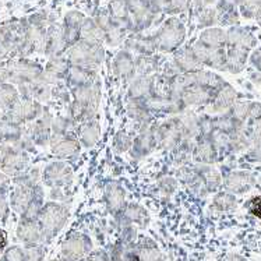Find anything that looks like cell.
Returning <instances> with one entry per match:
<instances>
[{
	"instance_id": "74e56055",
	"label": "cell",
	"mask_w": 261,
	"mask_h": 261,
	"mask_svg": "<svg viewBox=\"0 0 261 261\" xmlns=\"http://www.w3.org/2000/svg\"><path fill=\"white\" fill-rule=\"evenodd\" d=\"M149 6L155 16L164 17L172 14V0H149Z\"/></svg>"
},
{
	"instance_id": "4fadbf2b",
	"label": "cell",
	"mask_w": 261,
	"mask_h": 261,
	"mask_svg": "<svg viewBox=\"0 0 261 261\" xmlns=\"http://www.w3.org/2000/svg\"><path fill=\"white\" fill-rule=\"evenodd\" d=\"M91 250V240L86 234L75 233L71 234L69 239L64 242L63 253L70 260H77L87 256Z\"/></svg>"
},
{
	"instance_id": "ffe728a7",
	"label": "cell",
	"mask_w": 261,
	"mask_h": 261,
	"mask_svg": "<svg viewBox=\"0 0 261 261\" xmlns=\"http://www.w3.org/2000/svg\"><path fill=\"white\" fill-rule=\"evenodd\" d=\"M198 41L210 48H226V30L222 27H210L201 30Z\"/></svg>"
},
{
	"instance_id": "44dd1931",
	"label": "cell",
	"mask_w": 261,
	"mask_h": 261,
	"mask_svg": "<svg viewBox=\"0 0 261 261\" xmlns=\"http://www.w3.org/2000/svg\"><path fill=\"white\" fill-rule=\"evenodd\" d=\"M250 52L240 48H226V71L230 73H240L245 69L246 63L249 60Z\"/></svg>"
},
{
	"instance_id": "836d02e7",
	"label": "cell",
	"mask_w": 261,
	"mask_h": 261,
	"mask_svg": "<svg viewBox=\"0 0 261 261\" xmlns=\"http://www.w3.org/2000/svg\"><path fill=\"white\" fill-rule=\"evenodd\" d=\"M124 218L127 219L128 222H136L139 225H145L148 221V215L145 213V210L139 205H128L124 208Z\"/></svg>"
},
{
	"instance_id": "4316f807",
	"label": "cell",
	"mask_w": 261,
	"mask_h": 261,
	"mask_svg": "<svg viewBox=\"0 0 261 261\" xmlns=\"http://www.w3.org/2000/svg\"><path fill=\"white\" fill-rule=\"evenodd\" d=\"M46 179L50 185L56 186H63L66 183L71 180V171L63 164H56V165L49 166L46 171Z\"/></svg>"
},
{
	"instance_id": "603a6c76",
	"label": "cell",
	"mask_w": 261,
	"mask_h": 261,
	"mask_svg": "<svg viewBox=\"0 0 261 261\" xmlns=\"http://www.w3.org/2000/svg\"><path fill=\"white\" fill-rule=\"evenodd\" d=\"M193 155H194L196 161L201 162V164H213L214 161L217 160L218 152L211 143L210 137L204 136L196 144V147L193 148Z\"/></svg>"
},
{
	"instance_id": "484cf974",
	"label": "cell",
	"mask_w": 261,
	"mask_h": 261,
	"mask_svg": "<svg viewBox=\"0 0 261 261\" xmlns=\"http://www.w3.org/2000/svg\"><path fill=\"white\" fill-rule=\"evenodd\" d=\"M46 49L54 55H58L66 50V49H69L67 48V43H66V39H64V32L62 25H54L48 31Z\"/></svg>"
},
{
	"instance_id": "ac0fdd59",
	"label": "cell",
	"mask_w": 261,
	"mask_h": 261,
	"mask_svg": "<svg viewBox=\"0 0 261 261\" xmlns=\"http://www.w3.org/2000/svg\"><path fill=\"white\" fill-rule=\"evenodd\" d=\"M236 91L225 83L224 86L218 88L214 94L213 101H211V105H213V109L215 112H224V111H228L234 105V101H236Z\"/></svg>"
},
{
	"instance_id": "681fc988",
	"label": "cell",
	"mask_w": 261,
	"mask_h": 261,
	"mask_svg": "<svg viewBox=\"0 0 261 261\" xmlns=\"http://www.w3.org/2000/svg\"><path fill=\"white\" fill-rule=\"evenodd\" d=\"M225 261H243V260H242V258L238 256H229Z\"/></svg>"
},
{
	"instance_id": "9a60e30c",
	"label": "cell",
	"mask_w": 261,
	"mask_h": 261,
	"mask_svg": "<svg viewBox=\"0 0 261 261\" xmlns=\"http://www.w3.org/2000/svg\"><path fill=\"white\" fill-rule=\"evenodd\" d=\"M154 95V77L152 75H139L128 88L130 99L147 101Z\"/></svg>"
},
{
	"instance_id": "e575fe53",
	"label": "cell",
	"mask_w": 261,
	"mask_h": 261,
	"mask_svg": "<svg viewBox=\"0 0 261 261\" xmlns=\"http://www.w3.org/2000/svg\"><path fill=\"white\" fill-rule=\"evenodd\" d=\"M250 105L251 102H238L230 108L229 115L239 124H243L249 120V116H250Z\"/></svg>"
},
{
	"instance_id": "8fae6325",
	"label": "cell",
	"mask_w": 261,
	"mask_h": 261,
	"mask_svg": "<svg viewBox=\"0 0 261 261\" xmlns=\"http://www.w3.org/2000/svg\"><path fill=\"white\" fill-rule=\"evenodd\" d=\"M84 20H86L84 13L79 10H71L64 16L62 27H63L64 39L67 43V48H71L73 45L80 41L81 25H83Z\"/></svg>"
},
{
	"instance_id": "7a4b0ae2",
	"label": "cell",
	"mask_w": 261,
	"mask_h": 261,
	"mask_svg": "<svg viewBox=\"0 0 261 261\" xmlns=\"http://www.w3.org/2000/svg\"><path fill=\"white\" fill-rule=\"evenodd\" d=\"M67 60L71 66H79V67L96 71V69L105 60V48H103V45L79 41L71 48H69Z\"/></svg>"
},
{
	"instance_id": "7c38bea8",
	"label": "cell",
	"mask_w": 261,
	"mask_h": 261,
	"mask_svg": "<svg viewBox=\"0 0 261 261\" xmlns=\"http://www.w3.org/2000/svg\"><path fill=\"white\" fill-rule=\"evenodd\" d=\"M112 71L120 80H127L136 74V58L127 49L116 52L112 59Z\"/></svg>"
},
{
	"instance_id": "7402d4cb",
	"label": "cell",
	"mask_w": 261,
	"mask_h": 261,
	"mask_svg": "<svg viewBox=\"0 0 261 261\" xmlns=\"http://www.w3.org/2000/svg\"><path fill=\"white\" fill-rule=\"evenodd\" d=\"M67 75H69L70 84L74 87V88L90 86L92 83L98 81L95 70H88L84 69V67H79V66H70Z\"/></svg>"
},
{
	"instance_id": "d4e9b609",
	"label": "cell",
	"mask_w": 261,
	"mask_h": 261,
	"mask_svg": "<svg viewBox=\"0 0 261 261\" xmlns=\"http://www.w3.org/2000/svg\"><path fill=\"white\" fill-rule=\"evenodd\" d=\"M158 145L156 141V128H151L147 130L144 133L137 137V140L134 141L133 144V152L136 156H144L148 152H151V149H154Z\"/></svg>"
},
{
	"instance_id": "ab89813d",
	"label": "cell",
	"mask_w": 261,
	"mask_h": 261,
	"mask_svg": "<svg viewBox=\"0 0 261 261\" xmlns=\"http://www.w3.org/2000/svg\"><path fill=\"white\" fill-rule=\"evenodd\" d=\"M214 204L219 210H232L236 207V198L229 193H219L218 196L214 198Z\"/></svg>"
},
{
	"instance_id": "5bb4252c",
	"label": "cell",
	"mask_w": 261,
	"mask_h": 261,
	"mask_svg": "<svg viewBox=\"0 0 261 261\" xmlns=\"http://www.w3.org/2000/svg\"><path fill=\"white\" fill-rule=\"evenodd\" d=\"M107 9L111 17H112L113 21L123 25L130 34H133V20H132L130 11H128L127 5H126L124 0H109Z\"/></svg>"
},
{
	"instance_id": "d6986e66",
	"label": "cell",
	"mask_w": 261,
	"mask_h": 261,
	"mask_svg": "<svg viewBox=\"0 0 261 261\" xmlns=\"http://www.w3.org/2000/svg\"><path fill=\"white\" fill-rule=\"evenodd\" d=\"M105 197H107L108 207L113 214L124 211V207H126L124 190L119 183H116V181L108 183L107 189H105Z\"/></svg>"
},
{
	"instance_id": "f35d334b",
	"label": "cell",
	"mask_w": 261,
	"mask_h": 261,
	"mask_svg": "<svg viewBox=\"0 0 261 261\" xmlns=\"http://www.w3.org/2000/svg\"><path fill=\"white\" fill-rule=\"evenodd\" d=\"M261 5V0H242V3L239 6L240 17L245 18H254L256 11L258 10V7Z\"/></svg>"
},
{
	"instance_id": "f546056e",
	"label": "cell",
	"mask_w": 261,
	"mask_h": 261,
	"mask_svg": "<svg viewBox=\"0 0 261 261\" xmlns=\"http://www.w3.org/2000/svg\"><path fill=\"white\" fill-rule=\"evenodd\" d=\"M130 35V32L126 30V28L120 25V24H116L113 21V25L107 32H105V43L108 46H119V45H123L124 41L127 39V37Z\"/></svg>"
},
{
	"instance_id": "ba28073f",
	"label": "cell",
	"mask_w": 261,
	"mask_h": 261,
	"mask_svg": "<svg viewBox=\"0 0 261 261\" xmlns=\"http://www.w3.org/2000/svg\"><path fill=\"white\" fill-rule=\"evenodd\" d=\"M214 94H215V91L208 90L205 87L198 86V84H190L180 94L179 103L181 105V108L211 103Z\"/></svg>"
},
{
	"instance_id": "5b68a950",
	"label": "cell",
	"mask_w": 261,
	"mask_h": 261,
	"mask_svg": "<svg viewBox=\"0 0 261 261\" xmlns=\"http://www.w3.org/2000/svg\"><path fill=\"white\" fill-rule=\"evenodd\" d=\"M155 128H156V141L161 148H175L176 145L180 144L181 137L185 136L179 119L169 120V122L161 124L160 127Z\"/></svg>"
},
{
	"instance_id": "ee69618b",
	"label": "cell",
	"mask_w": 261,
	"mask_h": 261,
	"mask_svg": "<svg viewBox=\"0 0 261 261\" xmlns=\"http://www.w3.org/2000/svg\"><path fill=\"white\" fill-rule=\"evenodd\" d=\"M250 207V211L253 213V215H256L257 218L261 219V197L253 198L249 204Z\"/></svg>"
},
{
	"instance_id": "8d00e7d4",
	"label": "cell",
	"mask_w": 261,
	"mask_h": 261,
	"mask_svg": "<svg viewBox=\"0 0 261 261\" xmlns=\"http://www.w3.org/2000/svg\"><path fill=\"white\" fill-rule=\"evenodd\" d=\"M41 236H42V228H38L37 225L32 224V222L24 224L20 228V238L28 242V243L38 242V240L41 239Z\"/></svg>"
},
{
	"instance_id": "7dc6e473",
	"label": "cell",
	"mask_w": 261,
	"mask_h": 261,
	"mask_svg": "<svg viewBox=\"0 0 261 261\" xmlns=\"http://www.w3.org/2000/svg\"><path fill=\"white\" fill-rule=\"evenodd\" d=\"M218 0H192V9H201L208 6L217 5Z\"/></svg>"
},
{
	"instance_id": "cb8c5ba5",
	"label": "cell",
	"mask_w": 261,
	"mask_h": 261,
	"mask_svg": "<svg viewBox=\"0 0 261 261\" xmlns=\"http://www.w3.org/2000/svg\"><path fill=\"white\" fill-rule=\"evenodd\" d=\"M193 17L196 20V25L200 30H205L210 27H217L218 25V14L215 6H208L201 9H192Z\"/></svg>"
},
{
	"instance_id": "f907efd6",
	"label": "cell",
	"mask_w": 261,
	"mask_h": 261,
	"mask_svg": "<svg viewBox=\"0 0 261 261\" xmlns=\"http://www.w3.org/2000/svg\"><path fill=\"white\" fill-rule=\"evenodd\" d=\"M63 261H70V260H63Z\"/></svg>"
},
{
	"instance_id": "6da1fadb",
	"label": "cell",
	"mask_w": 261,
	"mask_h": 261,
	"mask_svg": "<svg viewBox=\"0 0 261 261\" xmlns=\"http://www.w3.org/2000/svg\"><path fill=\"white\" fill-rule=\"evenodd\" d=\"M154 38L158 52H164V54L176 52L185 45L186 41V24L181 21L179 16H169L154 32Z\"/></svg>"
},
{
	"instance_id": "83f0119b",
	"label": "cell",
	"mask_w": 261,
	"mask_h": 261,
	"mask_svg": "<svg viewBox=\"0 0 261 261\" xmlns=\"http://www.w3.org/2000/svg\"><path fill=\"white\" fill-rule=\"evenodd\" d=\"M161 67V60L156 55L152 56H137L136 58V73L140 75H152Z\"/></svg>"
},
{
	"instance_id": "b9f144b4",
	"label": "cell",
	"mask_w": 261,
	"mask_h": 261,
	"mask_svg": "<svg viewBox=\"0 0 261 261\" xmlns=\"http://www.w3.org/2000/svg\"><path fill=\"white\" fill-rule=\"evenodd\" d=\"M192 10V0H172L171 16H180Z\"/></svg>"
},
{
	"instance_id": "e0dca14e",
	"label": "cell",
	"mask_w": 261,
	"mask_h": 261,
	"mask_svg": "<svg viewBox=\"0 0 261 261\" xmlns=\"http://www.w3.org/2000/svg\"><path fill=\"white\" fill-rule=\"evenodd\" d=\"M80 41L88 43L103 45L105 43V31L102 30L94 17H86V20L81 25Z\"/></svg>"
},
{
	"instance_id": "2e32d148",
	"label": "cell",
	"mask_w": 261,
	"mask_h": 261,
	"mask_svg": "<svg viewBox=\"0 0 261 261\" xmlns=\"http://www.w3.org/2000/svg\"><path fill=\"white\" fill-rule=\"evenodd\" d=\"M254 183V177L249 172H232L225 177L224 185L226 190L234 194L246 193Z\"/></svg>"
},
{
	"instance_id": "277c9868",
	"label": "cell",
	"mask_w": 261,
	"mask_h": 261,
	"mask_svg": "<svg viewBox=\"0 0 261 261\" xmlns=\"http://www.w3.org/2000/svg\"><path fill=\"white\" fill-rule=\"evenodd\" d=\"M192 48L203 66L215 70L226 69V48H210L198 39L192 43Z\"/></svg>"
},
{
	"instance_id": "30bf717a",
	"label": "cell",
	"mask_w": 261,
	"mask_h": 261,
	"mask_svg": "<svg viewBox=\"0 0 261 261\" xmlns=\"http://www.w3.org/2000/svg\"><path fill=\"white\" fill-rule=\"evenodd\" d=\"M173 63L180 73H194L204 67L196 52L193 50L192 45H183L173 52Z\"/></svg>"
},
{
	"instance_id": "52a82bcc",
	"label": "cell",
	"mask_w": 261,
	"mask_h": 261,
	"mask_svg": "<svg viewBox=\"0 0 261 261\" xmlns=\"http://www.w3.org/2000/svg\"><path fill=\"white\" fill-rule=\"evenodd\" d=\"M257 45V38L250 28L233 25L226 30V48H240L250 52Z\"/></svg>"
},
{
	"instance_id": "60d3db41",
	"label": "cell",
	"mask_w": 261,
	"mask_h": 261,
	"mask_svg": "<svg viewBox=\"0 0 261 261\" xmlns=\"http://www.w3.org/2000/svg\"><path fill=\"white\" fill-rule=\"evenodd\" d=\"M132 144H133V143H132L130 136H127L124 132H120V133H117L116 136H115L113 145H115V148H116V151H119V152H126V151H128L130 147H132Z\"/></svg>"
},
{
	"instance_id": "9c48e42d",
	"label": "cell",
	"mask_w": 261,
	"mask_h": 261,
	"mask_svg": "<svg viewBox=\"0 0 261 261\" xmlns=\"http://www.w3.org/2000/svg\"><path fill=\"white\" fill-rule=\"evenodd\" d=\"M124 46L128 52H136L139 56H152L158 52L154 34L145 35L143 32L130 34L124 41Z\"/></svg>"
},
{
	"instance_id": "d590c367",
	"label": "cell",
	"mask_w": 261,
	"mask_h": 261,
	"mask_svg": "<svg viewBox=\"0 0 261 261\" xmlns=\"http://www.w3.org/2000/svg\"><path fill=\"white\" fill-rule=\"evenodd\" d=\"M200 176H201V180L204 181V185L207 186L208 190H215L221 185V176L211 166L203 168L200 172Z\"/></svg>"
},
{
	"instance_id": "7bdbcfd3",
	"label": "cell",
	"mask_w": 261,
	"mask_h": 261,
	"mask_svg": "<svg viewBox=\"0 0 261 261\" xmlns=\"http://www.w3.org/2000/svg\"><path fill=\"white\" fill-rule=\"evenodd\" d=\"M249 59H250L251 66H253V67H256V69L261 73V45L251 52Z\"/></svg>"
},
{
	"instance_id": "f6af8a7d",
	"label": "cell",
	"mask_w": 261,
	"mask_h": 261,
	"mask_svg": "<svg viewBox=\"0 0 261 261\" xmlns=\"http://www.w3.org/2000/svg\"><path fill=\"white\" fill-rule=\"evenodd\" d=\"M6 261H24V256H22L21 250H18V249L9 250V253L6 254Z\"/></svg>"
},
{
	"instance_id": "4dcf8cb0",
	"label": "cell",
	"mask_w": 261,
	"mask_h": 261,
	"mask_svg": "<svg viewBox=\"0 0 261 261\" xmlns=\"http://www.w3.org/2000/svg\"><path fill=\"white\" fill-rule=\"evenodd\" d=\"M136 257L139 261H162L164 257L158 250V247L152 242H143L140 243L137 250H136Z\"/></svg>"
},
{
	"instance_id": "1f68e13d",
	"label": "cell",
	"mask_w": 261,
	"mask_h": 261,
	"mask_svg": "<svg viewBox=\"0 0 261 261\" xmlns=\"http://www.w3.org/2000/svg\"><path fill=\"white\" fill-rule=\"evenodd\" d=\"M79 149H80V147H79V143L75 141V139L66 136V134L59 137L56 145H55L56 154L62 155V156H73L79 152Z\"/></svg>"
},
{
	"instance_id": "c3c4849f",
	"label": "cell",
	"mask_w": 261,
	"mask_h": 261,
	"mask_svg": "<svg viewBox=\"0 0 261 261\" xmlns=\"http://www.w3.org/2000/svg\"><path fill=\"white\" fill-rule=\"evenodd\" d=\"M254 18H256L257 24H258V25L261 27V5H260V7H258V10L256 11V16H254Z\"/></svg>"
},
{
	"instance_id": "f1b7e54d",
	"label": "cell",
	"mask_w": 261,
	"mask_h": 261,
	"mask_svg": "<svg viewBox=\"0 0 261 261\" xmlns=\"http://www.w3.org/2000/svg\"><path fill=\"white\" fill-rule=\"evenodd\" d=\"M99 139V124L96 120H88L80 127V140L84 147H92Z\"/></svg>"
},
{
	"instance_id": "bcb514c9",
	"label": "cell",
	"mask_w": 261,
	"mask_h": 261,
	"mask_svg": "<svg viewBox=\"0 0 261 261\" xmlns=\"http://www.w3.org/2000/svg\"><path fill=\"white\" fill-rule=\"evenodd\" d=\"M86 261H109V257L105 251H94L90 256L87 257Z\"/></svg>"
},
{
	"instance_id": "8992f818",
	"label": "cell",
	"mask_w": 261,
	"mask_h": 261,
	"mask_svg": "<svg viewBox=\"0 0 261 261\" xmlns=\"http://www.w3.org/2000/svg\"><path fill=\"white\" fill-rule=\"evenodd\" d=\"M66 219H67V211L60 205L50 204L43 210L42 215H41L42 232H45L48 236H54L62 229Z\"/></svg>"
},
{
	"instance_id": "3957f363",
	"label": "cell",
	"mask_w": 261,
	"mask_h": 261,
	"mask_svg": "<svg viewBox=\"0 0 261 261\" xmlns=\"http://www.w3.org/2000/svg\"><path fill=\"white\" fill-rule=\"evenodd\" d=\"M124 2L127 5L130 16L133 20V34L143 32L149 27H152L158 16H155L151 10L149 0H124Z\"/></svg>"
},
{
	"instance_id": "d6a6232c",
	"label": "cell",
	"mask_w": 261,
	"mask_h": 261,
	"mask_svg": "<svg viewBox=\"0 0 261 261\" xmlns=\"http://www.w3.org/2000/svg\"><path fill=\"white\" fill-rule=\"evenodd\" d=\"M127 112L130 117H133L134 120L137 122H148L151 117V112H149L148 107L145 101H136V99H130V103L127 107Z\"/></svg>"
}]
</instances>
